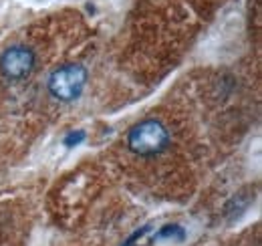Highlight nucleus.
<instances>
[{"instance_id":"1","label":"nucleus","mask_w":262,"mask_h":246,"mask_svg":"<svg viewBox=\"0 0 262 246\" xmlns=\"http://www.w3.org/2000/svg\"><path fill=\"white\" fill-rule=\"evenodd\" d=\"M169 144V133L165 125L158 119H143L133 125L127 135V146L133 154L141 157L160 155Z\"/></svg>"},{"instance_id":"2","label":"nucleus","mask_w":262,"mask_h":246,"mask_svg":"<svg viewBox=\"0 0 262 246\" xmlns=\"http://www.w3.org/2000/svg\"><path fill=\"white\" fill-rule=\"evenodd\" d=\"M87 85V69L77 63H69L59 67L49 77V93L59 101L77 99Z\"/></svg>"},{"instance_id":"3","label":"nucleus","mask_w":262,"mask_h":246,"mask_svg":"<svg viewBox=\"0 0 262 246\" xmlns=\"http://www.w3.org/2000/svg\"><path fill=\"white\" fill-rule=\"evenodd\" d=\"M36 55L25 45H14L0 55V75L10 81L27 79L34 71Z\"/></svg>"},{"instance_id":"4","label":"nucleus","mask_w":262,"mask_h":246,"mask_svg":"<svg viewBox=\"0 0 262 246\" xmlns=\"http://www.w3.org/2000/svg\"><path fill=\"white\" fill-rule=\"evenodd\" d=\"M162 238H176V240H184L186 238V232L182 230V226H178V224H167L164 226L156 236H154V240H162Z\"/></svg>"},{"instance_id":"5","label":"nucleus","mask_w":262,"mask_h":246,"mask_svg":"<svg viewBox=\"0 0 262 246\" xmlns=\"http://www.w3.org/2000/svg\"><path fill=\"white\" fill-rule=\"evenodd\" d=\"M83 141H85V131H81V129L71 131V133L65 137L67 148H75V146H79V144H83Z\"/></svg>"},{"instance_id":"6","label":"nucleus","mask_w":262,"mask_h":246,"mask_svg":"<svg viewBox=\"0 0 262 246\" xmlns=\"http://www.w3.org/2000/svg\"><path fill=\"white\" fill-rule=\"evenodd\" d=\"M147 230H149V226H143L141 230H137V232H133V236H131L129 240H127V244H125V246H131V242H133V240H137V238H141V236H143V234H145Z\"/></svg>"}]
</instances>
